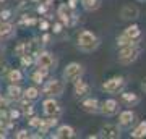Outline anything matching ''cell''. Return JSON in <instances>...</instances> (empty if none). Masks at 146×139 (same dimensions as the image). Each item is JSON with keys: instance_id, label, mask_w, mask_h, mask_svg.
<instances>
[{"instance_id": "cell-1", "label": "cell", "mask_w": 146, "mask_h": 139, "mask_svg": "<svg viewBox=\"0 0 146 139\" xmlns=\"http://www.w3.org/2000/svg\"><path fill=\"white\" fill-rule=\"evenodd\" d=\"M99 45V39L91 31H81L78 36V47L83 52H93Z\"/></svg>"}, {"instance_id": "cell-2", "label": "cell", "mask_w": 146, "mask_h": 139, "mask_svg": "<svg viewBox=\"0 0 146 139\" xmlns=\"http://www.w3.org/2000/svg\"><path fill=\"white\" fill-rule=\"evenodd\" d=\"M138 55H140V47L136 45L135 42H131V44H128L122 49V52L119 53V62L122 65H130L138 58Z\"/></svg>"}, {"instance_id": "cell-3", "label": "cell", "mask_w": 146, "mask_h": 139, "mask_svg": "<svg viewBox=\"0 0 146 139\" xmlns=\"http://www.w3.org/2000/svg\"><path fill=\"white\" fill-rule=\"evenodd\" d=\"M83 74V67L80 63H70L65 70H63V79L67 82H75L80 79Z\"/></svg>"}, {"instance_id": "cell-4", "label": "cell", "mask_w": 146, "mask_h": 139, "mask_svg": "<svg viewBox=\"0 0 146 139\" xmlns=\"http://www.w3.org/2000/svg\"><path fill=\"white\" fill-rule=\"evenodd\" d=\"M63 89H65V84H63L62 81L52 79V81H49L46 86H44V94L49 96V97H58V96L63 94Z\"/></svg>"}, {"instance_id": "cell-5", "label": "cell", "mask_w": 146, "mask_h": 139, "mask_svg": "<svg viewBox=\"0 0 146 139\" xmlns=\"http://www.w3.org/2000/svg\"><path fill=\"white\" fill-rule=\"evenodd\" d=\"M123 86H125V79L123 78H110V79H107V81L102 84V89H104L106 92L109 94H117L119 91H122L123 89Z\"/></svg>"}, {"instance_id": "cell-6", "label": "cell", "mask_w": 146, "mask_h": 139, "mask_svg": "<svg viewBox=\"0 0 146 139\" xmlns=\"http://www.w3.org/2000/svg\"><path fill=\"white\" fill-rule=\"evenodd\" d=\"M34 63L37 65V68H52L55 60H54V57L49 52H37Z\"/></svg>"}, {"instance_id": "cell-7", "label": "cell", "mask_w": 146, "mask_h": 139, "mask_svg": "<svg viewBox=\"0 0 146 139\" xmlns=\"http://www.w3.org/2000/svg\"><path fill=\"white\" fill-rule=\"evenodd\" d=\"M138 16H140V10H138L135 5H125L122 10H120V18L125 20V21L136 20Z\"/></svg>"}, {"instance_id": "cell-8", "label": "cell", "mask_w": 146, "mask_h": 139, "mask_svg": "<svg viewBox=\"0 0 146 139\" xmlns=\"http://www.w3.org/2000/svg\"><path fill=\"white\" fill-rule=\"evenodd\" d=\"M99 110L102 112V115H106V117H112V115L117 113V110H119V103L115 102L114 99H109V100L102 102V105L99 107Z\"/></svg>"}, {"instance_id": "cell-9", "label": "cell", "mask_w": 146, "mask_h": 139, "mask_svg": "<svg viewBox=\"0 0 146 139\" xmlns=\"http://www.w3.org/2000/svg\"><path fill=\"white\" fill-rule=\"evenodd\" d=\"M44 113L47 117H57L60 113V105L54 99H47L46 102H44Z\"/></svg>"}, {"instance_id": "cell-10", "label": "cell", "mask_w": 146, "mask_h": 139, "mask_svg": "<svg viewBox=\"0 0 146 139\" xmlns=\"http://www.w3.org/2000/svg\"><path fill=\"white\" fill-rule=\"evenodd\" d=\"M101 133H102V136L104 138H110V139H117L120 138V131H119V126L117 125H104L102 128H101Z\"/></svg>"}, {"instance_id": "cell-11", "label": "cell", "mask_w": 146, "mask_h": 139, "mask_svg": "<svg viewBox=\"0 0 146 139\" xmlns=\"http://www.w3.org/2000/svg\"><path fill=\"white\" fill-rule=\"evenodd\" d=\"M89 91H91V86L88 82L81 81V79L75 81V94H76V97H83V96L89 94Z\"/></svg>"}, {"instance_id": "cell-12", "label": "cell", "mask_w": 146, "mask_h": 139, "mask_svg": "<svg viewBox=\"0 0 146 139\" xmlns=\"http://www.w3.org/2000/svg\"><path fill=\"white\" fill-rule=\"evenodd\" d=\"M81 108L84 112H88V113H98L99 112V102L96 99H86L81 103Z\"/></svg>"}, {"instance_id": "cell-13", "label": "cell", "mask_w": 146, "mask_h": 139, "mask_svg": "<svg viewBox=\"0 0 146 139\" xmlns=\"http://www.w3.org/2000/svg\"><path fill=\"white\" fill-rule=\"evenodd\" d=\"M135 121V113L130 112V110H127V112H122L119 117V123L123 126V128H128L131 123Z\"/></svg>"}, {"instance_id": "cell-14", "label": "cell", "mask_w": 146, "mask_h": 139, "mask_svg": "<svg viewBox=\"0 0 146 139\" xmlns=\"http://www.w3.org/2000/svg\"><path fill=\"white\" fill-rule=\"evenodd\" d=\"M15 34V26L11 23H0V37L2 39H8Z\"/></svg>"}, {"instance_id": "cell-15", "label": "cell", "mask_w": 146, "mask_h": 139, "mask_svg": "<svg viewBox=\"0 0 146 139\" xmlns=\"http://www.w3.org/2000/svg\"><path fill=\"white\" fill-rule=\"evenodd\" d=\"M75 136V131H73L72 126H60L57 129V133L54 134V138H58V139H65V138H73Z\"/></svg>"}, {"instance_id": "cell-16", "label": "cell", "mask_w": 146, "mask_h": 139, "mask_svg": "<svg viewBox=\"0 0 146 139\" xmlns=\"http://www.w3.org/2000/svg\"><path fill=\"white\" fill-rule=\"evenodd\" d=\"M123 34H125L128 39H131V41H136V39H140L141 31H140V28H138L136 24H131V26H128L125 31H123Z\"/></svg>"}, {"instance_id": "cell-17", "label": "cell", "mask_w": 146, "mask_h": 139, "mask_svg": "<svg viewBox=\"0 0 146 139\" xmlns=\"http://www.w3.org/2000/svg\"><path fill=\"white\" fill-rule=\"evenodd\" d=\"M122 100H123L127 105L131 107V105H136V103L140 102V97L133 92H125V94H122Z\"/></svg>"}, {"instance_id": "cell-18", "label": "cell", "mask_w": 146, "mask_h": 139, "mask_svg": "<svg viewBox=\"0 0 146 139\" xmlns=\"http://www.w3.org/2000/svg\"><path fill=\"white\" fill-rule=\"evenodd\" d=\"M49 74V68H39L34 74H33V81L36 82V84H41L42 79Z\"/></svg>"}, {"instance_id": "cell-19", "label": "cell", "mask_w": 146, "mask_h": 139, "mask_svg": "<svg viewBox=\"0 0 146 139\" xmlns=\"http://www.w3.org/2000/svg\"><path fill=\"white\" fill-rule=\"evenodd\" d=\"M131 136H133V138H138V139L145 138L146 136V121H141V123L131 131Z\"/></svg>"}, {"instance_id": "cell-20", "label": "cell", "mask_w": 146, "mask_h": 139, "mask_svg": "<svg viewBox=\"0 0 146 139\" xmlns=\"http://www.w3.org/2000/svg\"><path fill=\"white\" fill-rule=\"evenodd\" d=\"M101 7L99 0H83V8L86 11H94Z\"/></svg>"}, {"instance_id": "cell-21", "label": "cell", "mask_w": 146, "mask_h": 139, "mask_svg": "<svg viewBox=\"0 0 146 139\" xmlns=\"http://www.w3.org/2000/svg\"><path fill=\"white\" fill-rule=\"evenodd\" d=\"M8 79L11 81V84H18V82L23 81V74H21L20 70H10V73H8Z\"/></svg>"}, {"instance_id": "cell-22", "label": "cell", "mask_w": 146, "mask_h": 139, "mask_svg": "<svg viewBox=\"0 0 146 139\" xmlns=\"http://www.w3.org/2000/svg\"><path fill=\"white\" fill-rule=\"evenodd\" d=\"M8 97L13 99V100H20L21 99V89L15 84H11L10 88H8Z\"/></svg>"}, {"instance_id": "cell-23", "label": "cell", "mask_w": 146, "mask_h": 139, "mask_svg": "<svg viewBox=\"0 0 146 139\" xmlns=\"http://www.w3.org/2000/svg\"><path fill=\"white\" fill-rule=\"evenodd\" d=\"M58 16L63 23H68L70 21V11H68V7L67 5H60L58 7Z\"/></svg>"}, {"instance_id": "cell-24", "label": "cell", "mask_w": 146, "mask_h": 139, "mask_svg": "<svg viewBox=\"0 0 146 139\" xmlns=\"http://www.w3.org/2000/svg\"><path fill=\"white\" fill-rule=\"evenodd\" d=\"M25 97L29 99V100H34V99L39 97V91H37L36 88H28L26 91H25Z\"/></svg>"}, {"instance_id": "cell-25", "label": "cell", "mask_w": 146, "mask_h": 139, "mask_svg": "<svg viewBox=\"0 0 146 139\" xmlns=\"http://www.w3.org/2000/svg\"><path fill=\"white\" fill-rule=\"evenodd\" d=\"M131 42H135V41L128 39L125 34H122V36L117 37V45H120V47H125V45H128V44H131Z\"/></svg>"}, {"instance_id": "cell-26", "label": "cell", "mask_w": 146, "mask_h": 139, "mask_svg": "<svg viewBox=\"0 0 146 139\" xmlns=\"http://www.w3.org/2000/svg\"><path fill=\"white\" fill-rule=\"evenodd\" d=\"M33 62H34V60H33V57L29 55V53H26V55L21 57V65H23V67H29Z\"/></svg>"}, {"instance_id": "cell-27", "label": "cell", "mask_w": 146, "mask_h": 139, "mask_svg": "<svg viewBox=\"0 0 146 139\" xmlns=\"http://www.w3.org/2000/svg\"><path fill=\"white\" fill-rule=\"evenodd\" d=\"M16 138L18 139H26V138H31V136H29V133H28L26 129H21V131L16 133Z\"/></svg>"}, {"instance_id": "cell-28", "label": "cell", "mask_w": 146, "mask_h": 139, "mask_svg": "<svg viewBox=\"0 0 146 139\" xmlns=\"http://www.w3.org/2000/svg\"><path fill=\"white\" fill-rule=\"evenodd\" d=\"M21 23H23V24H28V26H33L34 23H36V20H34V18H23Z\"/></svg>"}, {"instance_id": "cell-29", "label": "cell", "mask_w": 146, "mask_h": 139, "mask_svg": "<svg viewBox=\"0 0 146 139\" xmlns=\"http://www.w3.org/2000/svg\"><path fill=\"white\" fill-rule=\"evenodd\" d=\"M7 108H8V100L0 97V110H7Z\"/></svg>"}, {"instance_id": "cell-30", "label": "cell", "mask_w": 146, "mask_h": 139, "mask_svg": "<svg viewBox=\"0 0 146 139\" xmlns=\"http://www.w3.org/2000/svg\"><path fill=\"white\" fill-rule=\"evenodd\" d=\"M29 125H31V126H34V128H39V125H41V118H31Z\"/></svg>"}, {"instance_id": "cell-31", "label": "cell", "mask_w": 146, "mask_h": 139, "mask_svg": "<svg viewBox=\"0 0 146 139\" xmlns=\"http://www.w3.org/2000/svg\"><path fill=\"white\" fill-rule=\"evenodd\" d=\"M10 11L8 10H5V11H2V13H0V18H2V20H8V18H10Z\"/></svg>"}, {"instance_id": "cell-32", "label": "cell", "mask_w": 146, "mask_h": 139, "mask_svg": "<svg viewBox=\"0 0 146 139\" xmlns=\"http://www.w3.org/2000/svg\"><path fill=\"white\" fill-rule=\"evenodd\" d=\"M18 117H20V112H16V110H11L10 112V120H15Z\"/></svg>"}, {"instance_id": "cell-33", "label": "cell", "mask_w": 146, "mask_h": 139, "mask_svg": "<svg viewBox=\"0 0 146 139\" xmlns=\"http://www.w3.org/2000/svg\"><path fill=\"white\" fill-rule=\"evenodd\" d=\"M76 7V0H70L68 2V8H75Z\"/></svg>"}, {"instance_id": "cell-34", "label": "cell", "mask_w": 146, "mask_h": 139, "mask_svg": "<svg viewBox=\"0 0 146 139\" xmlns=\"http://www.w3.org/2000/svg\"><path fill=\"white\" fill-rule=\"evenodd\" d=\"M41 28H42V31H46L47 28H49V23H47V21H42V23H41Z\"/></svg>"}, {"instance_id": "cell-35", "label": "cell", "mask_w": 146, "mask_h": 139, "mask_svg": "<svg viewBox=\"0 0 146 139\" xmlns=\"http://www.w3.org/2000/svg\"><path fill=\"white\" fill-rule=\"evenodd\" d=\"M60 31H62V26H60V24L54 26V32H60Z\"/></svg>"}, {"instance_id": "cell-36", "label": "cell", "mask_w": 146, "mask_h": 139, "mask_svg": "<svg viewBox=\"0 0 146 139\" xmlns=\"http://www.w3.org/2000/svg\"><path fill=\"white\" fill-rule=\"evenodd\" d=\"M141 89H143V91L146 92V78L143 79V82H141Z\"/></svg>"}, {"instance_id": "cell-37", "label": "cell", "mask_w": 146, "mask_h": 139, "mask_svg": "<svg viewBox=\"0 0 146 139\" xmlns=\"http://www.w3.org/2000/svg\"><path fill=\"white\" fill-rule=\"evenodd\" d=\"M37 11H39V13H44V11H46V7H39V8H37Z\"/></svg>"}, {"instance_id": "cell-38", "label": "cell", "mask_w": 146, "mask_h": 139, "mask_svg": "<svg viewBox=\"0 0 146 139\" xmlns=\"http://www.w3.org/2000/svg\"><path fill=\"white\" fill-rule=\"evenodd\" d=\"M0 138H5V133H0Z\"/></svg>"}, {"instance_id": "cell-39", "label": "cell", "mask_w": 146, "mask_h": 139, "mask_svg": "<svg viewBox=\"0 0 146 139\" xmlns=\"http://www.w3.org/2000/svg\"><path fill=\"white\" fill-rule=\"evenodd\" d=\"M140 2H145V0H140Z\"/></svg>"}, {"instance_id": "cell-40", "label": "cell", "mask_w": 146, "mask_h": 139, "mask_svg": "<svg viewBox=\"0 0 146 139\" xmlns=\"http://www.w3.org/2000/svg\"><path fill=\"white\" fill-rule=\"evenodd\" d=\"M0 21H2V18H0Z\"/></svg>"}, {"instance_id": "cell-41", "label": "cell", "mask_w": 146, "mask_h": 139, "mask_svg": "<svg viewBox=\"0 0 146 139\" xmlns=\"http://www.w3.org/2000/svg\"><path fill=\"white\" fill-rule=\"evenodd\" d=\"M0 2H2V0H0Z\"/></svg>"}]
</instances>
